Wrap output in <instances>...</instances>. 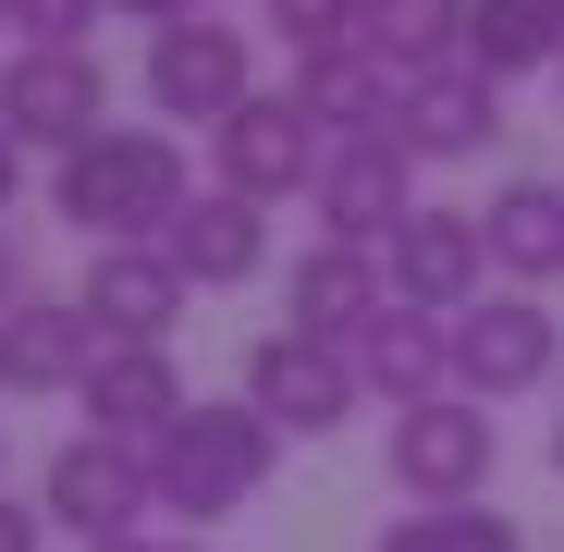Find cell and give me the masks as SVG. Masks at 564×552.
Segmentation results:
<instances>
[{
	"mask_svg": "<svg viewBox=\"0 0 564 552\" xmlns=\"http://www.w3.org/2000/svg\"><path fill=\"white\" fill-rule=\"evenodd\" d=\"M552 86H564V74H552Z\"/></svg>",
	"mask_w": 564,
	"mask_h": 552,
	"instance_id": "obj_35",
	"label": "cell"
},
{
	"mask_svg": "<svg viewBox=\"0 0 564 552\" xmlns=\"http://www.w3.org/2000/svg\"><path fill=\"white\" fill-rule=\"evenodd\" d=\"M184 270H172V246H86V283H74V307L99 320V344H172V320H184Z\"/></svg>",
	"mask_w": 564,
	"mask_h": 552,
	"instance_id": "obj_12",
	"label": "cell"
},
{
	"mask_svg": "<svg viewBox=\"0 0 564 552\" xmlns=\"http://www.w3.org/2000/svg\"><path fill=\"white\" fill-rule=\"evenodd\" d=\"M0 25H13V0H0Z\"/></svg>",
	"mask_w": 564,
	"mask_h": 552,
	"instance_id": "obj_34",
	"label": "cell"
},
{
	"mask_svg": "<svg viewBox=\"0 0 564 552\" xmlns=\"http://www.w3.org/2000/svg\"><path fill=\"white\" fill-rule=\"evenodd\" d=\"M111 13H123V25H148V37H160V25H184V13H209V0H111Z\"/></svg>",
	"mask_w": 564,
	"mask_h": 552,
	"instance_id": "obj_27",
	"label": "cell"
},
{
	"mask_svg": "<svg viewBox=\"0 0 564 552\" xmlns=\"http://www.w3.org/2000/svg\"><path fill=\"white\" fill-rule=\"evenodd\" d=\"M307 209H319L332 246H393V221L417 209V160H405L393 136H344V148L319 160V184H307Z\"/></svg>",
	"mask_w": 564,
	"mask_h": 552,
	"instance_id": "obj_11",
	"label": "cell"
},
{
	"mask_svg": "<svg viewBox=\"0 0 564 552\" xmlns=\"http://www.w3.org/2000/svg\"><path fill=\"white\" fill-rule=\"evenodd\" d=\"M368 552H528V528L503 504H405V516H381Z\"/></svg>",
	"mask_w": 564,
	"mask_h": 552,
	"instance_id": "obj_23",
	"label": "cell"
},
{
	"mask_svg": "<svg viewBox=\"0 0 564 552\" xmlns=\"http://www.w3.org/2000/svg\"><path fill=\"white\" fill-rule=\"evenodd\" d=\"M479 234H491V283H516V295H552V283H564V184H552V172L491 184Z\"/></svg>",
	"mask_w": 564,
	"mask_h": 552,
	"instance_id": "obj_18",
	"label": "cell"
},
{
	"mask_svg": "<svg viewBox=\"0 0 564 552\" xmlns=\"http://www.w3.org/2000/svg\"><path fill=\"white\" fill-rule=\"evenodd\" d=\"M197 197V160H184L172 123H99L86 148L50 160V209L86 234V246H160Z\"/></svg>",
	"mask_w": 564,
	"mask_h": 552,
	"instance_id": "obj_1",
	"label": "cell"
},
{
	"mask_svg": "<svg viewBox=\"0 0 564 552\" xmlns=\"http://www.w3.org/2000/svg\"><path fill=\"white\" fill-rule=\"evenodd\" d=\"M74 405H86V430H111V442H160L197 393H184L172 344H99V368L74 381Z\"/></svg>",
	"mask_w": 564,
	"mask_h": 552,
	"instance_id": "obj_17",
	"label": "cell"
},
{
	"mask_svg": "<svg viewBox=\"0 0 564 552\" xmlns=\"http://www.w3.org/2000/svg\"><path fill=\"white\" fill-rule=\"evenodd\" d=\"M356 381L381 393V405H430V393H454V320H430V307H381L356 332Z\"/></svg>",
	"mask_w": 564,
	"mask_h": 552,
	"instance_id": "obj_19",
	"label": "cell"
},
{
	"mask_svg": "<svg viewBox=\"0 0 564 552\" xmlns=\"http://www.w3.org/2000/svg\"><path fill=\"white\" fill-rule=\"evenodd\" d=\"M0 123H13L25 148H86L111 123V62L99 50H37V37H13V62H0Z\"/></svg>",
	"mask_w": 564,
	"mask_h": 552,
	"instance_id": "obj_9",
	"label": "cell"
},
{
	"mask_svg": "<svg viewBox=\"0 0 564 552\" xmlns=\"http://www.w3.org/2000/svg\"><path fill=\"white\" fill-rule=\"evenodd\" d=\"M564 368V320L540 307V295H516V283H491L479 307H454V393H479V405H516V393H540Z\"/></svg>",
	"mask_w": 564,
	"mask_h": 552,
	"instance_id": "obj_7",
	"label": "cell"
},
{
	"mask_svg": "<svg viewBox=\"0 0 564 552\" xmlns=\"http://www.w3.org/2000/svg\"><path fill=\"white\" fill-rule=\"evenodd\" d=\"M466 62H479L491 86L564 74V0H479V13H466Z\"/></svg>",
	"mask_w": 564,
	"mask_h": 552,
	"instance_id": "obj_22",
	"label": "cell"
},
{
	"mask_svg": "<svg viewBox=\"0 0 564 552\" xmlns=\"http://www.w3.org/2000/svg\"><path fill=\"white\" fill-rule=\"evenodd\" d=\"M246 99H258V37H246V25L184 13V25H160V37H148V111H160L172 136H184V123L221 136Z\"/></svg>",
	"mask_w": 564,
	"mask_h": 552,
	"instance_id": "obj_4",
	"label": "cell"
},
{
	"mask_svg": "<svg viewBox=\"0 0 564 552\" xmlns=\"http://www.w3.org/2000/svg\"><path fill=\"white\" fill-rule=\"evenodd\" d=\"M491 136H503V86L479 62H442V74H417L393 99V148L405 160H479Z\"/></svg>",
	"mask_w": 564,
	"mask_h": 552,
	"instance_id": "obj_15",
	"label": "cell"
},
{
	"mask_svg": "<svg viewBox=\"0 0 564 552\" xmlns=\"http://www.w3.org/2000/svg\"><path fill=\"white\" fill-rule=\"evenodd\" d=\"M99 552H160V540H99Z\"/></svg>",
	"mask_w": 564,
	"mask_h": 552,
	"instance_id": "obj_32",
	"label": "cell"
},
{
	"mask_svg": "<svg viewBox=\"0 0 564 552\" xmlns=\"http://www.w3.org/2000/svg\"><path fill=\"white\" fill-rule=\"evenodd\" d=\"M270 467H282V430L234 393V405H184L160 442H148V491H160V516H184V528H221V516H246L258 491H270Z\"/></svg>",
	"mask_w": 564,
	"mask_h": 552,
	"instance_id": "obj_2",
	"label": "cell"
},
{
	"mask_svg": "<svg viewBox=\"0 0 564 552\" xmlns=\"http://www.w3.org/2000/svg\"><path fill=\"white\" fill-rule=\"evenodd\" d=\"M295 99H307V123L344 148V136H393V99H405V74H381L368 50H319V62H295Z\"/></svg>",
	"mask_w": 564,
	"mask_h": 552,
	"instance_id": "obj_20",
	"label": "cell"
},
{
	"mask_svg": "<svg viewBox=\"0 0 564 552\" xmlns=\"http://www.w3.org/2000/svg\"><path fill=\"white\" fill-rule=\"evenodd\" d=\"M0 552H50V504H13V491H0Z\"/></svg>",
	"mask_w": 564,
	"mask_h": 552,
	"instance_id": "obj_26",
	"label": "cell"
},
{
	"mask_svg": "<svg viewBox=\"0 0 564 552\" xmlns=\"http://www.w3.org/2000/svg\"><path fill=\"white\" fill-rule=\"evenodd\" d=\"M160 246H172V270H184L197 295H234V283H258V270H270V209L234 197V184H197Z\"/></svg>",
	"mask_w": 564,
	"mask_h": 552,
	"instance_id": "obj_16",
	"label": "cell"
},
{
	"mask_svg": "<svg viewBox=\"0 0 564 552\" xmlns=\"http://www.w3.org/2000/svg\"><path fill=\"white\" fill-rule=\"evenodd\" d=\"M86 368H99V320H86L74 295H25L13 320H0V393H13V405L74 393Z\"/></svg>",
	"mask_w": 564,
	"mask_h": 552,
	"instance_id": "obj_14",
	"label": "cell"
},
{
	"mask_svg": "<svg viewBox=\"0 0 564 552\" xmlns=\"http://www.w3.org/2000/svg\"><path fill=\"white\" fill-rule=\"evenodd\" d=\"M381 479H393L405 504H491V479H503V418H491L479 393H430V405H393Z\"/></svg>",
	"mask_w": 564,
	"mask_h": 552,
	"instance_id": "obj_3",
	"label": "cell"
},
{
	"mask_svg": "<svg viewBox=\"0 0 564 552\" xmlns=\"http://www.w3.org/2000/svg\"><path fill=\"white\" fill-rule=\"evenodd\" d=\"M246 405L282 430V442H332L356 405H368V381H356V344H319V332H258L246 344Z\"/></svg>",
	"mask_w": 564,
	"mask_h": 552,
	"instance_id": "obj_5",
	"label": "cell"
},
{
	"mask_svg": "<svg viewBox=\"0 0 564 552\" xmlns=\"http://www.w3.org/2000/svg\"><path fill=\"white\" fill-rule=\"evenodd\" d=\"M393 307V283H381V246H307L295 270H282V332H319V344H356L368 320Z\"/></svg>",
	"mask_w": 564,
	"mask_h": 552,
	"instance_id": "obj_13",
	"label": "cell"
},
{
	"mask_svg": "<svg viewBox=\"0 0 564 552\" xmlns=\"http://www.w3.org/2000/svg\"><path fill=\"white\" fill-rule=\"evenodd\" d=\"M381 283H393V307H430V320L479 307V295H491V234H479V209L417 197V209L393 221V246H381Z\"/></svg>",
	"mask_w": 564,
	"mask_h": 552,
	"instance_id": "obj_10",
	"label": "cell"
},
{
	"mask_svg": "<svg viewBox=\"0 0 564 552\" xmlns=\"http://www.w3.org/2000/svg\"><path fill=\"white\" fill-rule=\"evenodd\" d=\"M270 13V37L295 50V62H319V50H356L368 37V0H258Z\"/></svg>",
	"mask_w": 564,
	"mask_h": 552,
	"instance_id": "obj_24",
	"label": "cell"
},
{
	"mask_svg": "<svg viewBox=\"0 0 564 552\" xmlns=\"http://www.w3.org/2000/svg\"><path fill=\"white\" fill-rule=\"evenodd\" d=\"M13 184H25V136L0 123V221H13Z\"/></svg>",
	"mask_w": 564,
	"mask_h": 552,
	"instance_id": "obj_29",
	"label": "cell"
},
{
	"mask_svg": "<svg viewBox=\"0 0 564 552\" xmlns=\"http://www.w3.org/2000/svg\"><path fill=\"white\" fill-rule=\"evenodd\" d=\"M111 0H13V37H37V50H86V25H99Z\"/></svg>",
	"mask_w": 564,
	"mask_h": 552,
	"instance_id": "obj_25",
	"label": "cell"
},
{
	"mask_svg": "<svg viewBox=\"0 0 564 552\" xmlns=\"http://www.w3.org/2000/svg\"><path fill=\"white\" fill-rule=\"evenodd\" d=\"M319 160H332V136L307 123V99H295V86H258V99L209 136V184H234V197H258V209L307 197V184H319Z\"/></svg>",
	"mask_w": 564,
	"mask_h": 552,
	"instance_id": "obj_8",
	"label": "cell"
},
{
	"mask_svg": "<svg viewBox=\"0 0 564 552\" xmlns=\"http://www.w3.org/2000/svg\"><path fill=\"white\" fill-rule=\"evenodd\" d=\"M466 13H479V0H368V62H381V74H442V62H466Z\"/></svg>",
	"mask_w": 564,
	"mask_h": 552,
	"instance_id": "obj_21",
	"label": "cell"
},
{
	"mask_svg": "<svg viewBox=\"0 0 564 552\" xmlns=\"http://www.w3.org/2000/svg\"><path fill=\"white\" fill-rule=\"evenodd\" d=\"M37 504H50V528H74L86 552H99V540H148V516H160V491H148V442L74 430L50 467H37Z\"/></svg>",
	"mask_w": 564,
	"mask_h": 552,
	"instance_id": "obj_6",
	"label": "cell"
},
{
	"mask_svg": "<svg viewBox=\"0 0 564 552\" xmlns=\"http://www.w3.org/2000/svg\"><path fill=\"white\" fill-rule=\"evenodd\" d=\"M552 479H564V418H552Z\"/></svg>",
	"mask_w": 564,
	"mask_h": 552,
	"instance_id": "obj_31",
	"label": "cell"
},
{
	"mask_svg": "<svg viewBox=\"0 0 564 552\" xmlns=\"http://www.w3.org/2000/svg\"><path fill=\"white\" fill-rule=\"evenodd\" d=\"M0 491H13V418H0Z\"/></svg>",
	"mask_w": 564,
	"mask_h": 552,
	"instance_id": "obj_30",
	"label": "cell"
},
{
	"mask_svg": "<svg viewBox=\"0 0 564 552\" xmlns=\"http://www.w3.org/2000/svg\"><path fill=\"white\" fill-rule=\"evenodd\" d=\"M25 295H37V283H25V258H13V234H0V320H13Z\"/></svg>",
	"mask_w": 564,
	"mask_h": 552,
	"instance_id": "obj_28",
	"label": "cell"
},
{
	"mask_svg": "<svg viewBox=\"0 0 564 552\" xmlns=\"http://www.w3.org/2000/svg\"><path fill=\"white\" fill-rule=\"evenodd\" d=\"M160 552H209V540H160Z\"/></svg>",
	"mask_w": 564,
	"mask_h": 552,
	"instance_id": "obj_33",
	"label": "cell"
}]
</instances>
